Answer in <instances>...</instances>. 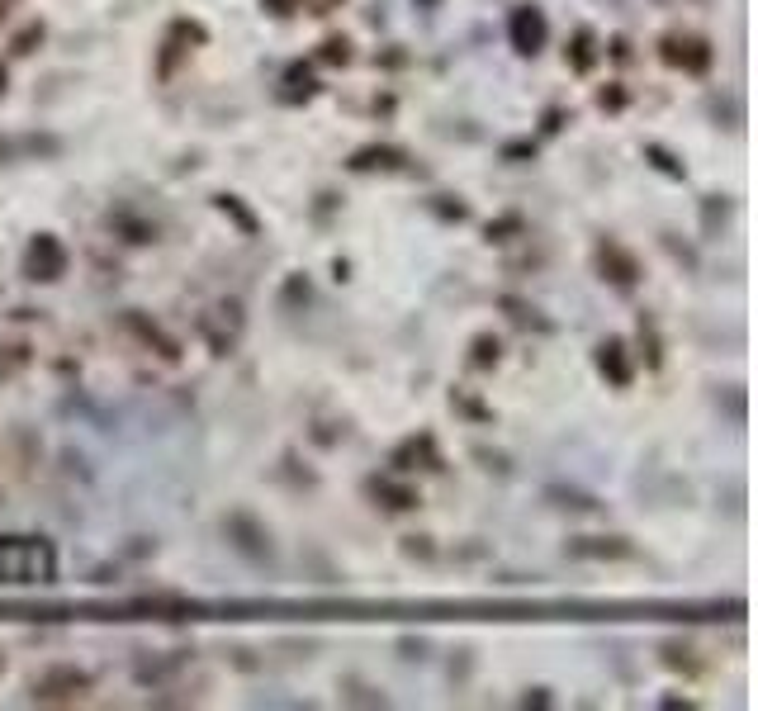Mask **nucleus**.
Returning a JSON list of instances; mask_svg holds the SVG:
<instances>
[{"label":"nucleus","instance_id":"f257e3e1","mask_svg":"<svg viewBox=\"0 0 758 711\" xmlns=\"http://www.w3.org/2000/svg\"><path fill=\"white\" fill-rule=\"evenodd\" d=\"M57 579V550L43 536H0V588H43Z\"/></svg>","mask_w":758,"mask_h":711},{"label":"nucleus","instance_id":"f03ea898","mask_svg":"<svg viewBox=\"0 0 758 711\" xmlns=\"http://www.w3.org/2000/svg\"><path fill=\"white\" fill-rule=\"evenodd\" d=\"M91 693H95V674L76 669V664H53V669H43L29 683V702H38V707H76Z\"/></svg>","mask_w":758,"mask_h":711},{"label":"nucleus","instance_id":"7ed1b4c3","mask_svg":"<svg viewBox=\"0 0 758 711\" xmlns=\"http://www.w3.org/2000/svg\"><path fill=\"white\" fill-rule=\"evenodd\" d=\"M659 62L673 67V72L702 76L706 67H711V43H706L702 34H687V29H668V34L659 38Z\"/></svg>","mask_w":758,"mask_h":711},{"label":"nucleus","instance_id":"20e7f679","mask_svg":"<svg viewBox=\"0 0 758 711\" xmlns=\"http://www.w3.org/2000/svg\"><path fill=\"white\" fill-rule=\"evenodd\" d=\"M62 275H67V247L57 242V233H38L34 242H29V252H24V280L53 285Z\"/></svg>","mask_w":758,"mask_h":711},{"label":"nucleus","instance_id":"39448f33","mask_svg":"<svg viewBox=\"0 0 758 711\" xmlns=\"http://www.w3.org/2000/svg\"><path fill=\"white\" fill-rule=\"evenodd\" d=\"M507 43H512L522 57L541 53L545 43H550V19H545V10H536V5H517L512 19H507Z\"/></svg>","mask_w":758,"mask_h":711},{"label":"nucleus","instance_id":"423d86ee","mask_svg":"<svg viewBox=\"0 0 758 711\" xmlns=\"http://www.w3.org/2000/svg\"><path fill=\"white\" fill-rule=\"evenodd\" d=\"M223 531H228V541H233L237 555H247V560H271V531L256 522L252 512H228L223 517Z\"/></svg>","mask_w":758,"mask_h":711},{"label":"nucleus","instance_id":"0eeeda50","mask_svg":"<svg viewBox=\"0 0 758 711\" xmlns=\"http://www.w3.org/2000/svg\"><path fill=\"white\" fill-rule=\"evenodd\" d=\"M593 261H597V271H602V280H612L616 290H635V285H640V261H635V252H626L612 237L597 242Z\"/></svg>","mask_w":758,"mask_h":711},{"label":"nucleus","instance_id":"6e6552de","mask_svg":"<svg viewBox=\"0 0 758 711\" xmlns=\"http://www.w3.org/2000/svg\"><path fill=\"white\" fill-rule=\"evenodd\" d=\"M199 43H209V29L195 24V19H176L171 34H166V43H162V57H157V76H171L176 72V62L195 53Z\"/></svg>","mask_w":758,"mask_h":711},{"label":"nucleus","instance_id":"1a4fd4ad","mask_svg":"<svg viewBox=\"0 0 758 711\" xmlns=\"http://www.w3.org/2000/svg\"><path fill=\"white\" fill-rule=\"evenodd\" d=\"M124 328L133 332V337H138L143 347H152V351H157V356H162L166 365H176V361H181V342H176V337H166V332L157 328V323H152L147 313L128 309V313H124Z\"/></svg>","mask_w":758,"mask_h":711},{"label":"nucleus","instance_id":"9d476101","mask_svg":"<svg viewBox=\"0 0 758 711\" xmlns=\"http://www.w3.org/2000/svg\"><path fill=\"white\" fill-rule=\"evenodd\" d=\"M569 555H574V560H631L635 546L626 536H574V541H569Z\"/></svg>","mask_w":758,"mask_h":711},{"label":"nucleus","instance_id":"9b49d317","mask_svg":"<svg viewBox=\"0 0 758 711\" xmlns=\"http://www.w3.org/2000/svg\"><path fill=\"white\" fill-rule=\"evenodd\" d=\"M365 489H370V498H379V503H384L389 512H413L417 503H422L413 484H398L394 474H375Z\"/></svg>","mask_w":758,"mask_h":711},{"label":"nucleus","instance_id":"f8f14e48","mask_svg":"<svg viewBox=\"0 0 758 711\" xmlns=\"http://www.w3.org/2000/svg\"><path fill=\"white\" fill-rule=\"evenodd\" d=\"M398 474H408V470H436V441L432 432H422V437H408L403 446L394 451V460H389Z\"/></svg>","mask_w":758,"mask_h":711},{"label":"nucleus","instance_id":"ddd939ff","mask_svg":"<svg viewBox=\"0 0 758 711\" xmlns=\"http://www.w3.org/2000/svg\"><path fill=\"white\" fill-rule=\"evenodd\" d=\"M408 162L398 147H389V143H375V147H361V152H351V171L356 176H370V171H398V166Z\"/></svg>","mask_w":758,"mask_h":711},{"label":"nucleus","instance_id":"4468645a","mask_svg":"<svg viewBox=\"0 0 758 711\" xmlns=\"http://www.w3.org/2000/svg\"><path fill=\"white\" fill-rule=\"evenodd\" d=\"M597 370H602L616 389L631 384V356H626V342H621V337H607V342L597 347Z\"/></svg>","mask_w":758,"mask_h":711},{"label":"nucleus","instance_id":"2eb2a0df","mask_svg":"<svg viewBox=\"0 0 758 711\" xmlns=\"http://www.w3.org/2000/svg\"><path fill=\"white\" fill-rule=\"evenodd\" d=\"M214 209H218V214H228V219H233V223H237V228H242V233H247V237H256V233H261V223H256V214H252V209H247V204H242V200H237V195H214Z\"/></svg>","mask_w":758,"mask_h":711},{"label":"nucleus","instance_id":"dca6fc26","mask_svg":"<svg viewBox=\"0 0 758 711\" xmlns=\"http://www.w3.org/2000/svg\"><path fill=\"white\" fill-rule=\"evenodd\" d=\"M498 361H503V342H498L493 332H479L470 342V365L474 370H493Z\"/></svg>","mask_w":758,"mask_h":711},{"label":"nucleus","instance_id":"f3484780","mask_svg":"<svg viewBox=\"0 0 758 711\" xmlns=\"http://www.w3.org/2000/svg\"><path fill=\"white\" fill-rule=\"evenodd\" d=\"M15 152H48V157H57V152H62V138H19V143H0V157H15Z\"/></svg>","mask_w":758,"mask_h":711},{"label":"nucleus","instance_id":"a211bd4d","mask_svg":"<svg viewBox=\"0 0 758 711\" xmlns=\"http://www.w3.org/2000/svg\"><path fill=\"white\" fill-rule=\"evenodd\" d=\"M43 34H48V29H43V19L24 24V29H19L15 38H10V53H15V57H29V53L38 48V43H43Z\"/></svg>","mask_w":758,"mask_h":711},{"label":"nucleus","instance_id":"6ab92c4d","mask_svg":"<svg viewBox=\"0 0 758 711\" xmlns=\"http://www.w3.org/2000/svg\"><path fill=\"white\" fill-rule=\"evenodd\" d=\"M564 57H569V67H574V72H588V67H593V34H588V29H578V34H574V48H569V53H564Z\"/></svg>","mask_w":758,"mask_h":711},{"label":"nucleus","instance_id":"aec40b11","mask_svg":"<svg viewBox=\"0 0 758 711\" xmlns=\"http://www.w3.org/2000/svg\"><path fill=\"white\" fill-rule=\"evenodd\" d=\"M645 157H650V162L659 166V171H664V176H673V181H683V176H687V166L678 162V157H673V152H664V147H659V143H650V147H645Z\"/></svg>","mask_w":758,"mask_h":711},{"label":"nucleus","instance_id":"412c9836","mask_svg":"<svg viewBox=\"0 0 758 711\" xmlns=\"http://www.w3.org/2000/svg\"><path fill=\"white\" fill-rule=\"evenodd\" d=\"M109 223H119V228L128 233V242H152V237H157L152 223H138L133 214H109Z\"/></svg>","mask_w":758,"mask_h":711},{"label":"nucleus","instance_id":"4be33fe9","mask_svg":"<svg viewBox=\"0 0 758 711\" xmlns=\"http://www.w3.org/2000/svg\"><path fill=\"white\" fill-rule=\"evenodd\" d=\"M318 57H323V62H332V67H337V62L346 67V62H351V38H327Z\"/></svg>","mask_w":758,"mask_h":711},{"label":"nucleus","instance_id":"5701e85b","mask_svg":"<svg viewBox=\"0 0 758 711\" xmlns=\"http://www.w3.org/2000/svg\"><path fill=\"white\" fill-rule=\"evenodd\" d=\"M507 233H522V214H503L498 223H488V242H507Z\"/></svg>","mask_w":758,"mask_h":711},{"label":"nucleus","instance_id":"b1692460","mask_svg":"<svg viewBox=\"0 0 758 711\" xmlns=\"http://www.w3.org/2000/svg\"><path fill=\"white\" fill-rule=\"evenodd\" d=\"M597 105H602V110H621V105H626V91H616V86H612V91L597 95Z\"/></svg>","mask_w":758,"mask_h":711},{"label":"nucleus","instance_id":"393cba45","mask_svg":"<svg viewBox=\"0 0 758 711\" xmlns=\"http://www.w3.org/2000/svg\"><path fill=\"white\" fill-rule=\"evenodd\" d=\"M403 555H432L427 536H408V541H403Z\"/></svg>","mask_w":758,"mask_h":711},{"label":"nucleus","instance_id":"a878e982","mask_svg":"<svg viewBox=\"0 0 758 711\" xmlns=\"http://www.w3.org/2000/svg\"><path fill=\"white\" fill-rule=\"evenodd\" d=\"M5 81H10V76H5V67H0V95H5Z\"/></svg>","mask_w":758,"mask_h":711},{"label":"nucleus","instance_id":"bb28decb","mask_svg":"<svg viewBox=\"0 0 758 711\" xmlns=\"http://www.w3.org/2000/svg\"><path fill=\"white\" fill-rule=\"evenodd\" d=\"M422 5H436V0H422Z\"/></svg>","mask_w":758,"mask_h":711},{"label":"nucleus","instance_id":"cd10ccee","mask_svg":"<svg viewBox=\"0 0 758 711\" xmlns=\"http://www.w3.org/2000/svg\"><path fill=\"white\" fill-rule=\"evenodd\" d=\"M0 5H10V0H0Z\"/></svg>","mask_w":758,"mask_h":711}]
</instances>
